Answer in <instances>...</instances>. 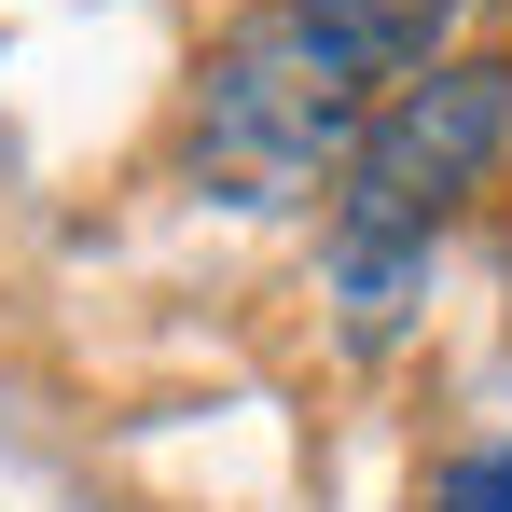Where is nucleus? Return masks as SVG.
Instances as JSON below:
<instances>
[{
    "label": "nucleus",
    "mask_w": 512,
    "mask_h": 512,
    "mask_svg": "<svg viewBox=\"0 0 512 512\" xmlns=\"http://www.w3.org/2000/svg\"><path fill=\"white\" fill-rule=\"evenodd\" d=\"M374 111H388V97L305 28V0H250V14L194 56L180 167L208 180L222 208H305V194H333V180H346V153H360Z\"/></svg>",
    "instance_id": "2"
},
{
    "label": "nucleus",
    "mask_w": 512,
    "mask_h": 512,
    "mask_svg": "<svg viewBox=\"0 0 512 512\" xmlns=\"http://www.w3.org/2000/svg\"><path fill=\"white\" fill-rule=\"evenodd\" d=\"M512 167V56H443L360 125V153L333 180V333L374 360V346L416 333L429 263H443V222Z\"/></svg>",
    "instance_id": "1"
},
{
    "label": "nucleus",
    "mask_w": 512,
    "mask_h": 512,
    "mask_svg": "<svg viewBox=\"0 0 512 512\" xmlns=\"http://www.w3.org/2000/svg\"><path fill=\"white\" fill-rule=\"evenodd\" d=\"M429 512H512V429L499 443H457V457L429 471Z\"/></svg>",
    "instance_id": "4"
},
{
    "label": "nucleus",
    "mask_w": 512,
    "mask_h": 512,
    "mask_svg": "<svg viewBox=\"0 0 512 512\" xmlns=\"http://www.w3.org/2000/svg\"><path fill=\"white\" fill-rule=\"evenodd\" d=\"M457 14H471V0H305V28H319L374 97H402L416 70H443V56H457Z\"/></svg>",
    "instance_id": "3"
}]
</instances>
